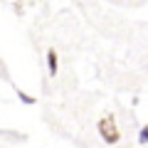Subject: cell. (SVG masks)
Instances as JSON below:
<instances>
[{
	"instance_id": "cell-1",
	"label": "cell",
	"mask_w": 148,
	"mask_h": 148,
	"mask_svg": "<svg viewBox=\"0 0 148 148\" xmlns=\"http://www.w3.org/2000/svg\"><path fill=\"white\" fill-rule=\"evenodd\" d=\"M96 131H99L101 141H104L106 146H116V143L121 141V131H119V126H116V116H114V114H104V116L99 119V123H96Z\"/></svg>"
},
{
	"instance_id": "cell-2",
	"label": "cell",
	"mask_w": 148,
	"mask_h": 148,
	"mask_svg": "<svg viewBox=\"0 0 148 148\" xmlns=\"http://www.w3.org/2000/svg\"><path fill=\"white\" fill-rule=\"evenodd\" d=\"M45 62H47V74L49 77H57V72H59V54H57V49H47Z\"/></svg>"
},
{
	"instance_id": "cell-3",
	"label": "cell",
	"mask_w": 148,
	"mask_h": 148,
	"mask_svg": "<svg viewBox=\"0 0 148 148\" xmlns=\"http://www.w3.org/2000/svg\"><path fill=\"white\" fill-rule=\"evenodd\" d=\"M138 143L141 146H148V123L141 126V131H138Z\"/></svg>"
},
{
	"instance_id": "cell-4",
	"label": "cell",
	"mask_w": 148,
	"mask_h": 148,
	"mask_svg": "<svg viewBox=\"0 0 148 148\" xmlns=\"http://www.w3.org/2000/svg\"><path fill=\"white\" fill-rule=\"evenodd\" d=\"M17 99H20V101H22L25 106H32V104H35V96L25 94V91H17Z\"/></svg>"
}]
</instances>
